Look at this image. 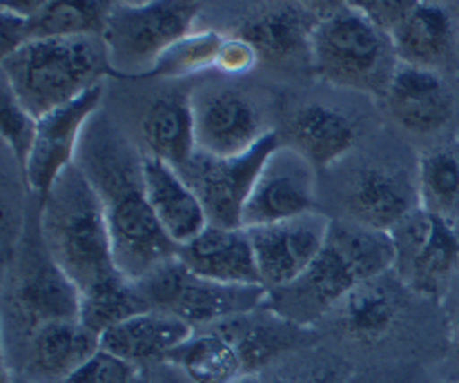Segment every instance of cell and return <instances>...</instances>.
Listing matches in <instances>:
<instances>
[{
	"label": "cell",
	"instance_id": "obj_1",
	"mask_svg": "<svg viewBox=\"0 0 459 383\" xmlns=\"http://www.w3.org/2000/svg\"><path fill=\"white\" fill-rule=\"evenodd\" d=\"M76 165L99 192L112 234L118 272L136 281L178 255L148 201L143 154L134 150L105 117H94L82 132Z\"/></svg>",
	"mask_w": 459,
	"mask_h": 383
},
{
	"label": "cell",
	"instance_id": "obj_2",
	"mask_svg": "<svg viewBox=\"0 0 459 383\" xmlns=\"http://www.w3.org/2000/svg\"><path fill=\"white\" fill-rule=\"evenodd\" d=\"M394 241L385 230L333 219L324 250L295 283L268 292L265 308L307 327L343 301L352 288L394 267Z\"/></svg>",
	"mask_w": 459,
	"mask_h": 383
},
{
	"label": "cell",
	"instance_id": "obj_3",
	"mask_svg": "<svg viewBox=\"0 0 459 383\" xmlns=\"http://www.w3.org/2000/svg\"><path fill=\"white\" fill-rule=\"evenodd\" d=\"M40 237L48 257L78 292L121 274L99 192L78 165H70L40 201Z\"/></svg>",
	"mask_w": 459,
	"mask_h": 383
},
{
	"label": "cell",
	"instance_id": "obj_4",
	"mask_svg": "<svg viewBox=\"0 0 459 383\" xmlns=\"http://www.w3.org/2000/svg\"><path fill=\"white\" fill-rule=\"evenodd\" d=\"M103 39H36L3 58V81L22 105L43 118L109 76Z\"/></svg>",
	"mask_w": 459,
	"mask_h": 383
},
{
	"label": "cell",
	"instance_id": "obj_5",
	"mask_svg": "<svg viewBox=\"0 0 459 383\" xmlns=\"http://www.w3.org/2000/svg\"><path fill=\"white\" fill-rule=\"evenodd\" d=\"M310 65L325 83L385 96L399 58L388 31L343 4L316 22Z\"/></svg>",
	"mask_w": 459,
	"mask_h": 383
},
{
	"label": "cell",
	"instance_id": "obj_6",
	"mask_svg": "<svg viewBox=\"0 0 459 383\" xmlns=\"http://www.w3.org/2000/svg\"><path fill=\"white\" fill-rule=\"evenodd\" d=\"M136 285L150 310L169 312L195 330L259 310L268 299L264 285H230L192 274L178 257L136 279Z\"/></svg>",
	"mask_w": 459,
	"mask_h": 383
},
{
	"label": "cell",
	"instance_id": "obj_7",
	"mask_svg": "<svg viewBox=\"0 0 459 383\" xmlns=\"http://www.w3.org/2000/svg\"><path fill=\"white\" fill-rule=\"evenodd\" d=\"M195 18L196 7L183 0H154L139 7L117 3L103 34L114 76H150L165 49L190 34Z\"/></svg>",
	"mask_w": 459,
	"mask_h": 383
},
{
	"label": "cell",
	"instance_id": "obj_8",
	"mask_svg": "<svg viewBox=\"0 0 459 383\" xmlns=\"http://www.w3.org/2000/svg\"><path fill=\"white\" fill-rule=\"evenodd\" d=\"M394 267L406 288L435 297L459 265V232L448 216L417 207L393 230Z\"/></svg>",
	"mask_w": 459,
	"mask_h": 383
},
{
	"label": "cell",
	"instance_id": "obj_9",
	"mask_svg": "<svg viewBox=\"0 0 459 383\" xmlns=\"http://www.w3.org/2000/svg\"><path fill=\"white\" fill-rule=\"evenodd\" d=\"M279 145L281 143L277 134L268 132L250 152L234 159H217L196 152L181 174L204 203L210 223L221 228H243L247 196L261 168Z\"/></svg>",
	"mask_w": 459,
	"mask_h": 383
},
{
	"label": "cell",
	"instance_id": "obj_10",
	"mask_svg": "<svg viewBox=\"0 0 459 383\" xmlns=\"http://www.w3.org/2000/svg\"><path fill=\"white\" fill-rule=\"evenodd\" d=\"M333 219L321 212L246 228L255 248L261 285L268 292L295 283L324 250Z\"/></svg>",
	"mask_w": 459,
	"mask_h": 383
},
{
	"label": "cell",
	"instance_id": "obj_11",
	"mask_svg": "<svg viewBox=\"0 0 459 383\" xmlns=\"http://www.w3.org/2000/svg\"><path fill=\"white\" fill-rule=\"evenodd\" d=\"M315 165L295 147L279 145L256 177L243 210V228L316 212Z\"/></svg>",
	"mask_w": 459,
	"mask_h": 383
},
{
	"label": "cell",
	"instance_id": "obj_12",
	"mask_svg": "<svg viewBox=\"0 0 459 383\" xmlns=\"http://www.w3.org/2000/svg\"><path fill=\"white\" fill-rule=\"evenodd\" d=\"M100 100H103V85H96L72 103L39 118V132L22 174L30 190L40 201L48 196L58 177L76 163L82 132L99 112Z\"/></svg>",
	"mask_w": 459,
	"mask_h": 383
},
{
	"label": "cell",
	"instance_id": "obj_13",
	"mask_svg": "<svg viewBox=\"0 0 459 383\" xmlns=\"http://www.w3.org/2000/svg\"><path fill=\"white\" fill-rule=\"evenodd\" d=\"M192 99L196 152L217 159H234L250 152L268 129L259 109L246 94L230 87H210Z\"/></svg>",
	"mask_w": 459,
	"mask_h": 383
},
{
	"label": "cell",
	"instance_id": "obj_14",
	"mask_svg": "<svg viewBox=\"0 0 459 383\" xmlns=\"http://www.w3.org/2000/svg\"><path fill=\"white\" fill-rule=\"evenodd\" d=\"M384 100L394 123L412 134L439 132L455 114V99L442 74L406 63L394 69Z\"/></svg>",
	"mask_w": 459,
	"mask_h": 383
},
{
	"label": "cell",
	"instance_id": "obj_15",
	"mask_svg": "<svg viewBox=\"0 0 459 383\" xmlns=\"http://www.w3.org/2000/svg\"><path fill=\"white\" fill-rule=\"evenodd\" d=\"M420 207L417 177L388 165H368L352 177L346 192L348 219L393 232Z\"/></svg>",
	"mask_w": 459,
	"mask_h": 383
},
{
	"label": "cell",
	"instance_id": "obj_16",
	"mask_svg": "<svg viewBox=\"0 0 459 383\" xmlns=\"http://www.w3.org/2000/svg\"><path fill=\"white\" fill-rule=\"evenodd\" d=\"M100 350V336L81 321H52L25 339L22 377L30 383H63Z\"/></svg>",
	"mask_w": 459,
	"mask_h": 383
},
{
	"label": "cell",
	"instance_id": "obj_17",
	"mask_svg": "<svg viewBox=\"0 0 459 383\" xmlns=\"http://www.w3.org/2000/svg\"><path fill=\"white\" fill-rule=\"evenodd\" d=\"M183 265L196 276L230 285H261L255 248L246 228L210 223L199 237L178 248Z\"/></svg>",
	"mask_w": 459,
	"mask_h": 383
},
{
	"label": "cell",
	"instance_id": "obj_18",
	"mask_svg": "<svg viewBox=\"0 0 459 383\" xmlns=\"http://www.w3.org/2000/svg\"><path fill=\"white\" fill-rule=\"evenodd\" d=\"M143 183L156 221L178 248L210 225L204 203L177 168L143 154Z\"/></svg>",
	"mask_w": 459,
	"mask_h": 383
},
{
	"label": "cell",
	"instance_id": "obj_19",
	"mask_svg": "<svg viewBox=\"0 0 459 383\" xmlns=\"http://www.w3.org/2000/svg\"><path fill=\"white\" fill-rule=\"evenodd\" d=\"M319 18L299 3H281L247 18L238 36L250 40L261 61L270 65L310 63L312 34Z\"/></svg>",
	"mask_w": 459,
	"mask_h": 383
},
{
	"label": "cell",
	"instance_id": "obj_20",
	"mask_svg": "<svg viewBox=\"0 0 459 383\" xmlns=\"http://www.w3.org/2000/svg\"><path fill=\"white\" fill-rule=\"evenodd\" d=\"M195 335V327L169 312L148 310L100 335V348L136 368L168 361Z\"/></svg>",
	"mask_w": 459,
	"mask_h": 383
},
{
	"label": "cell",
	"instance_id": "obj_21",
	"mask_svg": "<svg viewBox=\"0 0 459 383\" xmlns=\"http://www.w3.org/2000/svg\"><path fill=\"white\" fill-rule=\"evenodd\" d=\"M214 327H219L237 345L246 377L261 375L292 350H299L306 336V327L283 319L265 306L247 315L214 323Z\"/></svg>",
	"mask_w": 459,
	"mask_h": 383
},
{
	"label": "cell",
	"instance_id": "obj_22",
	"mask_svg": "<svg viewBox=\"0 0 459 383\" xmlns=\"http://www.w3.org/2000/svg\"><path fill=\"white\" fill-rule=\"evenodd\" d=\"M390 272L352 288L334 308L333 312H337V323L343 335L359 344H377L393 330L406 306V285L399 276L393 279Z\"/></svg>",
	"mask_w": 459,
	"mask_h": 383
},
{
	"label": "cell",
	"instance_id": "obj_23",
	"mask_svg": "<svg viewBox=\"0 0 459 383\" xmlns=\"http://www.w3.org/2000/svg\"><path fill=\"white\" fill-rule=\"evenodd\" d=\"M390 39L399 63L439 72L455 54L457 25L453 7L420 3L394 27Z\"/></svg>",
	"mask_w": 459,
	"mask_h": 383
},
{
	"label": "cell",
	"instance_id": "obj_24",
	"mask_svg": "<svg viewBox=\"0 0 459 383\" xmlns=\"http://www.w3.org/2000/svg\"><path fill=\"white\" fill-rule=\"evenodd\" d=\"M18 319L25 326V339L52 321H76L81 317V292L70 276L48 257L22 274L13 294ZM81 321V319H78Z\"/></svg>",
	"mask_w": 459,
	"mask_h": 383
},
{
	"label": "cell",
	"instance_id": "obj_25",
	"mask_svg": "<svg viewBox=\"0 0 459 383\" xmlns=\"http://www.w3.org/2000/svg\"><path fill=\"white\" fill-rule=\"evenodd\" d=\"M141 134L148 150L145 154L183 172L196 154L192 99L178 94L154 99L143 114Z\"/></svg>",
	"mask_w": 459,
	"mask_h": 383
},
{
	"label": "cell",
	"instance_id": "obj_26",
	"mask_svg": "<svg viewBox=\"0 0 459 383\" xmlns=\"http://www.w3.org/2000/svg\"><path fill=\"white\" fill-rule=\"evenodd\" d=\"M290 141L315 168H330L355 147L357 126L328 105H304L290 118Z\"/></svg>",
	"mask_w": 459,
	"mask_h": 383
},
{
	"label": "cell",
	"instance_id": "obj_27",
	"mask_svg": "<svg viewBox=\"0 0 459 383\" xmlns=\"http://www.w3.org/2000/svg\"><path fill=\"white\" fill-rule=\"evenodd\" d=\"M192 383H237L246 377L241 354L230 336L210 326L178 345L168 357Z\"/></svg>",
	"mask_w": 459,
	"mask_h": 383
},
{
	"label": "cell",
	"instance_id": "obj_28",
	"mask_svg": "<svg viewBox=\"0 0 459 383\" xmlns=\"http://www.w3.org/2000/svg\"><path fill=\"white\" fill-rule=\"evenodd\" d=\"M117 0H49L27 21L30 40L36 39H103Z\"/></svg>",
	"mask_w": 459,
	"mask_h": 383
},
{
	"label": "cell",
	"instance_id": "obj_29",
	"mask_svg": "<svg viewBox=\"0 0 459 383\" xmlns=\"http://www.w3.org/2000/svg\"><path fill=\"white\" fill-rule=\"evenodd\" d=\"M148 310L150 306L141 294L136 281L117 274L81 292V317L78 319L100 336L109 327Z\"/></svg>",
	"mask_w": 459,
	"mask_h": 383
},
{
	"label": "cell",
	"instance_id": "obj_30",
	"mask_svg": "<svg viewBox=\"0 0 459 383\" xmlns=\"http://www.w3.org/2000/svg\"><path fill=\"white\" fill-rule=\"evenodd\" d=\"M420 207L448 216L459 210V154L453 150L426 152L417 165Z\"/></svg>",
	"mask_w": 459,
	"mask_h": 383
},
{
	"label": "cell",
	"instance_id": "obj_31",
	"mask_svg": "<svg viewBox=\"0 0 459 383\" xmlns=\"http://www.w3.org/2000/svg\"><path fill=\"white\" fill-rule=\"evenodd\" d=\"M223 40H226V34H221V31L192 30L190 34H186L165 49L150 76L187 78L217 69Z\"/></svg>",
	"mask_w": 459,
	"mask_h": 383
},
{
	"label": "cell",
	"instance_id": "obj_32",
	"mask_svg": "<svg viewBox=\"0 0 459 383\" xmlns=\"http://www.w3.org/2000/svg\"><path fill=\"white\" fill-rule=\"evenodd\" d=\"M36 132H39V118L18 100L12 87L3 81V87H0V134L21 168H25L27 159H30Z\"/></svg>",
	"mask_w": 459,
	"mask_h": 383
},
{
	"label": "cell",
	"instance_id": "obj_33",
	"mask_svg": "<svg viewBox=\"0 0 459 383\" xmlns=\"http://www.w3.org/2000/svg\"><path fill=\"white\" fill-rule=\"evenodd\" d=\"M351 368L334 357H310L277 363L261 372L259 383H348Z\"/></svg>",
	"mask_w": 459,
	"mask_h": 383
},
{
	"label": "cell",
	"instance_id": "obj_34",
	"mask_svg": "<svg viewBox=\"0 0 459 383\" xmlns=\"http://www.w3.org/2000/svg\"><path fill=\"white\" fill-rule=\"evenodd\" d=\"M136 372L139 368L100 348L63 383H127Z\"/></svg>",
	"mask_w": 459,
	"mask_h": 383
},
{
	"label": "cell",
	"instance_id": "obj_35",
	"mask_svg": "<svg viewBox=\"0 0 459 383\" xmlns=\"http://www.w3.org/2000/svg\"><path fill=\"white\" fill-rule=\"evenodd\" d=\"M352 12L368 18L379 30L393 34L394 27L420 4V0H343Z\"/></svg>",
	"mask_w": 459,
	"mask_h": 383
},
{
	"label": "cell",
	"instance_id": "obj_36",
	"mask_svg": "<svg viewBox=\"0 0 459 383\" xmlns=\"http://www.w3.org/2000/svg\"><path fill=\"white\" fill-rule=\"evenodd\" d=\"M259 52L255 49V45L250 40H246L243 36L234 34L226 36L221 45V52H219L217 69L226 76H243V74L252 72L259 63Z\"/></svg>",
	"mask_w": 459,
	"mask_h": 383
},
{
	"label": "cell",
	"instance_id": "obj_37",
	"mask_svg": "<svg viewBox=\"0 0 459 383\" xmlns=\"http://www.w3.org/2000/svg\"><path fill=\"white\" fill-rule=\"evenodd\" d=\"M27 21L30 18H22L18 13L3 9V13H0V54H3V58L12 57L22 45L30 43V25H27Z\"/></svg>",
	"mask_w": 459,
	"mask_h": 383
},
{
	"label": "cell",
	"instance_id": "obj_38",
	"mask_svg": "<svg viewBox=\"0 0 459 383\" xmlns=\"http://www.w3.org/2000/svg\"><path fill=\"white\" fill-rule=\"evenodd\" d=\"M169 366H172V363H169ZM156 368H159V363H154V366L139 368V372H136V375L132 377L127 383H192L181 370H178L177 366H172L169 377H168V372L156 370Z\"/></svg>",
	"mask_w": 459,
	"mask_h": 383
},
{
	"label": "cell",
	"instance_id": "obj_39",
	"mask_svg": "<svg viewBox=\"0 0 459 383\" xmlns=\"http://www.w3.org/2000/svg\"><path fill=\"white\" fill-rule=\"evenodd\" d=\"M49 0H0L4 12L18 13L22 18H31L48 4Z\"/></svg>",
	"mask_w": 459,
	"mask_h": 383
},
{
	"label": "cell",
	"instance_id": "obj_40",
	"mask_svg": "<svg viewBox=\"0 0 459 383\" xmlns=\"http://www.w3.org/2000/svg\"><path fill=\"white\" fill-rule=\"evenodd\" d=\"M295 3H299L301 7L307 9V12L315 13L319 21L321 18L330 16V13L337 12V9H342L343 4H346L343 0H295Z\"/></svg>",
	"mask_w": 459,
	"mask_h": 383
},
{
	"label": "cell",
	"instance_id": "obj_41",
	"mask_svg": "<svg viewBox=\"0 0 459 383\" xmlns=\"http://www.w3.org/2000/svg\"><path fill=\"white\" fill-rule=\"evenodd\" d=\"M451 336H453V350H455V357H457V361H459V299H457L455 312H453Z\"/></svg>",
	"mask_w": 459,
	"mask_h": 383
},
{
	"label": "cell",
	"instance_id": "obj_42",
	"mask_svg": "<svg viewBox=\"0 0 459 383\" xmlns=\"http://www.w3.org/2000/svg\"><path fill=\"white\" fill-rule=\"evenodd\" d=\"M118 4H127V7H139V4H148L154 3V0H117Z\"/></svg>",
	"mask_w": 459,
	"mask_h": 383
},
{
	"label": "cell",
	"instance_id": "obj_43",
	"mask_svg": "<svg viewBox=\"0 0 459 383\" xmlns=\"http://www.w3.org/2000/svg\"><path fill=\"white\" fill-rule=\"evenodd\" d=\"M420 3H435V4H446V7H455L459 0H420Z\"/></svg>",
	"mask_w": 459,
	"mask_h": 383
},
{
	"label": "cell",
	"instance_id": "obj_44",
	"mask_svg": "<svg viewBox=\"0 0 459 383\" xmlns=\"http://www.w3.org/2000/svg\"><path fill=\"white\" fill-rule=\"evenodd\" d=\"M9 383H30V381H27L25 377H13V379L9 381Z\"/></svg>",
	"mask_w": 459,
	"mask_h": 383
},
{
	"label": "cell",
	"instance_id": "obj_45",
	"mask_svg": "<svg viewBox=\"0 0 459 383\" xmlns=\"http://www.w3.org/2000/svg\"><path fill=\"white\" fill-rule=\"evenodd\" d=\"M183 3H187V4H195V7H199V3H201V0H183Z\"/></svg>",
	"mask_w": 459,
	"mask_h": 383
}]
</instances>
